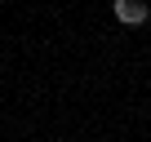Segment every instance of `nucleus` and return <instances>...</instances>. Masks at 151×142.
Instances as JSON below:
<instances>
[{
    "label": "nucleus",
    "mask_w": 151,
    "mask_h": 142,
    "mask_svg": "<svg viewBox=\"0 0 151 142\" xmlns=\"http://www.w3.org/2000/svg\"><path fill=\"white\" fill-rule=\"evenodd\" d=\"M116 18H120L124 27H138V22L151 18V9H147V5H133V0H116Z\"/></svg>",
    "instance_id": "nucleus-1"
}]
</instances>
